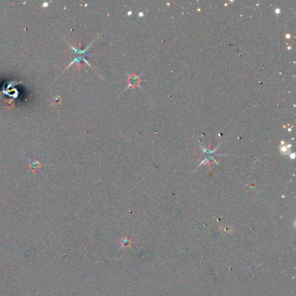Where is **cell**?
I'll use <instances>...</instances> for the list:
<instances>
[{
    "label": "cell",
    "mask_w": 296,
    "mask_h": 296,
    "mask_svg": "<svg viewBox=\"0 0 296 296\" xmlns=\"http://www.w3.org/2000/svg\"><path fill=\"white\" fill-rule=\"evenodd\" d=\"M220 145H221V143H220L216 148H214V149H208V148H204V147L201 146V148H202V150H203L204 159H203V160L198 164V167L201 166V165H202V164H207V163H209V162H210V161H215V157L216 156V155H221V154L219 155V154H216V153H215L216 150H217V148H219Z\"/></svg>",
    "instance_id": "1"
},
{
    "label": "cell",
    "mask_w": 296,
    "mask_h": 296,
    "mask_svg": "<svg viewBox=\"0 0 296 296\" xmlns=\"http://www.w3.org/2000/svg\"><path fill=\"white\" fill-rule=\"evenodd\" d=\"M141 75L139 76H128V86L126 87L125 90L128 89V88L131 87H140V82H141Z\"/></svg>",
    "instance_id": "2"
},
{
    "label": "cell",
    "mask_w": 296,
    "mask_h": 296,
    "mask_svg": "<svg viewBox=\"0 0 296 296\" xmlns=\"http://www.w3.org/2000/svg\"><path fill=\"white\" fill-rule=\"evenodd\" d=\"M41 167H42V165H41V163L39 162V161H32L31 163H30V165H29V171H31V172H32V173H34V174H36L37 171Z\"/></svg>",
    "instance_id": "3"
}]
</instances>
